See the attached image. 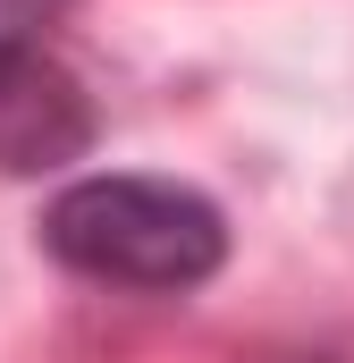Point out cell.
I'll return each mask as SVG.
<instances>
[{
	"mask_svg": "<svg viewBox=\"0 0 354 363\" xmlns=\"http://www.w3.org/2000/svg\"><path fill=\"white\" fill-rule=\"evenodd\" d=\"M42 254L93 287L127 296H194L228 262V220L211 194L144 169H93L42 203Z\"/></svg>",
	"mask_w": 354,
	"mask_h": 363,
	"instance_id": "obj_1",
	"label": "cell"
},
{
	"mask_svg": "<svg viewBox=\"0 0 354 363\" xmlns=\"http://www.w3.org/2000/svg\"><path fill=\"white\" fill-rule=\"evenodd\" d=\"M59 0H0V169H59L93 144L76 77L42 51Z\"/></svg>",
	"mask_w": 354,
	"mask_h": 363,
	"instance_id": "obj_2",
	"label": "cell"
},
{
	"mask_svg": "<svg viewBox=\"0 0 354 363\" xmlns=\"http://www.w3.org/2000/svg\"><path fill=\"white\" fill-rule=\"evenodd\" d=\"M270 363H338V355H270Z\"/></svg>",
	"mask_w": 354,
	"mask_h": 363,
	"instance_id": "obj_3",
	"label": "cell"
}]
</instances>
